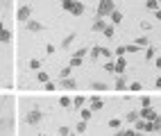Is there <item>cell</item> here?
<instances>
[{
    "mask_svg": "<svg viewBox=\"0 0 161 136\" xmlns=\"http://www.w3.org/2000/svg\"><path fill=\"white\" fill-rule=\"evenodd\" d=\"M114 12H116V3H111V0H100V3H98V9H95V18L111 16Z\"/></svg>",
    "mask_w": 161,
    "mask_h": 136,
    "instance_id": "obj_1",
    "label": "cell"
},
{
    "mask_svg": "<svg viewBox=\"0 0 161 136\" xmlns=\"http://www.w3.org/2000/svg\"><path fill=\"white\" fill-rule=\"evenodd\" d=\"M46 118V113L41 111V109H32V111H27V116H25V122L27 125H39L41 120Z\"/></svg>",
    "mask_w": 161,
    "mask_h": 136,
    "instance_id": "obj_2",
    "label": "cell"
},
{
    "mask_svg": "<svg viewBox=\"0 0 161 136\" xmlns=\"http://www.w3.org/2000/svg\"><path fill=\"white\" fill-rule=\"evenodd\" d=\"M30 14H32V7H30V5H20L18 12H16V18L20 20V23H27V20H30Z\"/></svg>",
    "mask_w": 161,
    "mask_h": 136,
    "instance_id": "obj_3",
    "label": "cell"
},
{
    "mask_svg": "<svg viewBox=\"0 0 161 136\" xmlns=\"http://www.w3.org/2000/svg\"><path fill=\"white\" fill-rule=\"evenodd\" d=\"M159 113L152 109V107H143V109H138V118H147V120H157Z\"/></svg>",
    "mask_w": 161,
    "mask_h": 136,
    "instance_id": "obj_4",
    "label": "cell"
},
{
    "mask_svg": "<svg viewBox=\"0 0 161 136\" xmlns=\"http://www.w3.org/2000/svg\"><path fill=\"white\" fill-rule=\"evenodd\" d=\"M89 100H91V107H89L91 111H100V109L104 107V100L98 98V95H93V98H89Z\"/></svg>",
    "mask_w": 161,
    "mask_h": 136,
    "instance_id": "obj_5",
    "label": "cell"
},
{
    "mask_svg": "<svg viewBox=\"0 0 161 136\" xmlns=\"http://www.w3.org/2000/svg\"><path fill=\"white\" fill-rule=\"evenodd\" d=\"M125 66H127V61H125V59H118L116 64H114V73H116V75H123V73H125Z\"/></svg>",
    "mask_w": 161,
    "mask_h": 136,
    "instance_id": "obj_6",
    "label": "cell"
},
{
    "mask_svg": "<svg viewBox=\"0 0 161 136\" xmlns=\"http://www.w3.org/2000/svg\"><path fill=\"white\" fill-rule=\"evenodd\" d=\"M70 14H75V16H82V14H84V3H73V7H70Z\"/></svg>",
    "mask_w": 161,
    "mask_h": 136,
    "instance_id": "obj_7",
    "label": "cell"
},
{
    "mask_svg": "<svg viewBox=\"0 0 161 136\" xmlns=\"http://www.w3.org/2000/svg\"><path fill=\"white\" fill-rule=\"evenodd\" d=\"M27 30H30V32H41L43 25H41L39 20H27Z\"/></svg>",
    "mask_w": 161,
    "mask_h": 136,
    "instance_id": "obj_8",
    "label": "cell"
},
{
    "mask_svg": "<svg viewBox=\"0 0 161 136\" xmlns=\"http://www.w3.org/2000/svg\"><path fill=\"white\" fill-rule=\"evenodd\" d=\"M116 91H127V79L123 75H118V79H116Z\"/></svg>",
    "mask_w": 161,
    "mask_h": 136,
    "instance_id": "obj_9",
    "label": "cell"
},
{
    "mask_svg": "<svg viewBox=\"0 0 161 136\" xmlns=\"http://www.w3.org/2000/svg\"><path fill=\"white\" fill-rule=\"evenodd\" d=\"M12 41H14V34L9 32V30H5V32L0 34V43H12Z\"/></svg>",
    "mask_w": 161,
    "mask_h": 136,
    "instance_id": "obj_10",
    "label": "cell"
},
{
    "mask_svg": "<svg viewBox=\"0 0 161 136\" xmlns=\"http://www.w3.org/2000/svg\"><path fill=\"white\" fill-rule=\"evenodd\" d=\"M104 27H107V23H104V20L102 18H98V20H95V23H93V32H104Z\"/></svg>",
    "mask_w": 161,
    "mask_h": 136,
    "instance_id": "obj_11",
    "label": "cell"
},
{
    "mask_svg": "<svg viewBox=\"0 0 161 136\" xmlns=\"http://www.w3.org/2000/svg\"><path fill=\"white\" fill-rule=\"evenodd\" d=\"M84 102H86V98H84V95H75V98H73V107H75V109H82Z\"/></svg>",
    "mask_w": 161,
    "mask_h": 136,
    "instance_id": "obj_12",
    "label": "cell"
},
{
    "mask_svg": "<svg viewBox=\"0 0 161 136\" xmlns=\"http://www.w3.org/2000/svg\"><path fill=\"white\" fill-rule=\"evenodd\" d=\"M61 86L64 89H77V82L70 79V77H66V79H61Z\"/></svg>",
    "mask_w": 161,
    "mask_h": 136,
    "instance_id": "obj_13",
    "label": "cell"
},
{
    "mask_svg": "<svg viewBox=\"0 0 161 136\" xmlns=\"http://www.w3.org/2000/svg\"><path fill=\"white\" fill-rule=\"evenodd\" d=\"M120 20H123V12H120V9H116V12L111 14V23L114 25H120Z\"/></svg>",
    "mask_w": 161,
    "mask_h": 136,
    "instance_id": "obj_14",
    "label": "cell"
},
{
    "mask_svg": "<svg viewBox=\"0 0 161 136\" xmlns=\"http://www.w3.org/2000/svg\"><path fill=\"white\" fill-rule=\"evenodd\" d=\"M75 39H77V34H75V32H70V34H68L66 39H64V41H61V48H68V46L73 43V41H75Z\"/></svg>",
    "mask_w": 161,
    "mask_h": 136,
    "instance_id": "obj_15",
    "label": "cell"
},
{
    "mask_svg": "<svg viewBox=\"0 0 161 136\" xmlns=\"http://www.w3.org/2000/svg\"><path fill=\"white\" fill-rule=\"evenodd\" d=\"M59 104H61L64 109H68V107H73V98H68V95H61V98H59Z\"/></svg>",
    "mask_w": 161,
    "mask_h": 136,
    "instance_id": "obj_16",
    "label": "cell"
},
{
    "mask_svg": "<svg viewBox=\"0 0 161 136\" xmlns=\"http://www.w3.org/2000/svg\"><path fill=\"white\" fill-rule=\"evenodd\" d=\"M86 52H89V48H77V50L73 52V57H77V59H84V57H86Z\"/></svg>",
    "mask_w": 161,
    "mask_h": 136,
    "instance_id": "obj_17",
    "label": "cell"
},
{
    "mask_svg": "<svg viewBox=\"0 0 161 136\" xmlns=\"http://www.w3.org/2000/svg\"><path fill=\"white\" fill-rule=\"evenodd\" d=\"M134 46H138V48H143V46H150V39H147V36H138V39L134 41Z\"/></svg>",
    "mask_w": 161,
    "mask_h": 136,
    "instance_id": "obj_18",
    "label": "cell"
},
{
    "mask_svg": "<svg viewBox=\"0 0 161 136\" xmlns=\"http://www.w3.org/2000/svg\"><path fill=\"white\" fill-rule=\"evenodd\" d=\"M102 34H104L107 39H114V34H116V27H114V25H107V27H104V32H102Z\"/></svg>",
    "mask_w": 161,
    "mask_h": 136,
    "instance_id": "obj_19",
    "label": "cell"
},
{
    "mask_svg": "<svg viewBox=\"0 0 161 136\" xmlns=\"http://www.w3.org/2000/svg\"><path fill=\"white\" fill-rule=\"evenodd\" d=\"M145 7L150 9V12H159V3H157V0H147Z\"/></svg>",
    "mask_w": 161,
    "mask_h": 136,
    "instance_id": "obj_20",
    "label": "cell"
},
{
    "mask_svg": "<svg viewBox=\"0 0 161 136\" xmlns=\"http://www.w3.org/2000/svg\"><path fill=\"white\" fill-rule=\"evenodd\" d=\"M36 79L43 82V84H48V82H50V75H48V73H36Z\"/></svg>",
    "mask_w": 161,
    "mask_h": 136,
    "instance_id": "obj_21",
    "label": "cell"
},
{
    "mask_svg": "<svg viewBox=\"0 0 161 136\" xmlns=\"http://www.w3.org/2000/svg\"><path fill=\"white\" fill-rule=\"evenodd\" d=\"M120 125H123L120 118H111V120H109V127H114V129H120Z\"/></svg>",
    "mask_w": 161,
    "mask_h": 136,
    "instance_id": "obj_22",
    "label": "cell"
},
{
    "mask_svg": "<svg viewBox=\"0 0 161 136\" xmlns=\"http://www.w3.org/2000/svg\"><path fill=\"white\" fill-rule=\"evenodd\" d=\"M145 127H147V122H145V120H136L134 132H145Z\"/></svg>",
    "mask_w": 161,
    "mask_h": 136,
    "instance_id": "obj_23",
    "label": "cell"
},
{
    "mask_svg": "<svg viewBox=\"0 0 161 136\" xmlns=\"http://www.w3.org/2000/svg\"><path fill=\"white\" fill-rule=\"evenodd\" d=\"M125 120H127V122H136V120H138V111H130Z\"/></svg>",
    "mask_w": 161,
    "mask_h": 136,
    "instance_id": "obj_24",
    "label": "cell"
},
{
    "mask_svg": "<svg viewBox=\"0 0 161 136\" xmlns=\"http://www.w3.org/2000/svg\"><path fill=\"white\" fill-rule=\"evenodd\" d=\"M125 55H127V50H125V46H118V48H116V57H118V59H123Z\"/></svg>",
    "mask_w": 161,
    "mask_h": 136,
    "instance_id": "obj_25",
    "label": "cell"
},
{
    "mask_svg": "<svg viewBox=\"0 0 161 136\" xmlns=\"http://www.w3.org/2000/svg\"><path fill=\"white\" fill-rule=\"evenodd\" d=\"M154 48H157V46H147V50H145V59H147V61L154 57Z\"/></svg>",
    "mask_w": 161,
    "mask_h": 136,
    "instance_id": "obj_26",
    "label": "cell"
},
{
    "mask_svg": "<svg viewBox=\"0 0 161 136\" xmlns=\"http://www.w3.org/2000/svg\"><path fill=\"white\" fill-rule=\"evenodd\" d=\"M80 111H82V120H84V122H86V120H91V109H84V107H82Z\"/></svg>",
    "mask_w": 161,
    "mask_h": 136,
    "instance_id": "obj_27",
    "label": "cell"
},
{
    "mask_svg": "<svg viewBox=\"0 0 161 136\" xmlns=\"http://www.w3.org/2000/svg\"><path fill=\"white\" fill-rule=\"evenodd\" d=\"M141 107H152V98H150V95H143V98H141Z\"/></svg>",
    "mask_w": 161,
    "mask_h": 136,
    "instance_id": "obj_28",
    "label": "cell"
},
{
    "mask_svg": "<svg viewBox=\"0 0 161 136\" xmlns=\"http://www.w3.org/2000/svg\"><path fill=\"white\" fill-rule=\"evenodd\" d=\"M127 91H134V93H138V91H141V84H138V82H132V84H127Z\"/></svg>",
    "mask_w": 161,
    "mask_h": 136,
    "instance_id": "obj_29",
    "label": "cell"
},
{
    "mask_svg": "<svg viewBox=\"0 0 161 136\" xmlns=\"http://www.w3.org/2000/svg\"><path fill=\"white\" fill-rule=\"evenodd\" d=\"M27 66H30L32 70H39V68H41V61H39V59H32V61H30Z\"/></svg>",
    "mask_w": 161,
    "mask_h": 136,
    "instance_id": "obj_30",
    "label": "cell"
},
{
    "mask_svg": "<svg viewBox=\"0 0 161 136\" xmlns=\"http://www.w3.org/2000/svg\"><path fill=\"white\" fill-rule=\"evenodd\" d=\"M75 129H77V134H84V132H86V122H84V120H80Z\"/></svg>",
    "mask_w": 161,
    "mask_h": 136,
    "instance_id": "obj_31",
    "label": "cell"
},
{
    "mask_svg": "<svg viewBox=\"0 0 161 136\" xmlns=\"http://www.w3.org/2000/svg\"><path fill=\"white\" fill-rule=\"evenodd\" d=\"M93 91H107V84H102V82H93Z\"/></svg>",
    "mask_w": 161,
    "mask_h": 136,
    "instance_id": "obj_32",
    "label": "cell"
},
{
    "mask_svg": "<svg viewBox=\"0 0 161 136\" xmlns=\"http://www.w3.org/2000/svg\"><path fill=\"white\" fill-rule=\"evenodd\" d=\"M91 57H93V59L100 57V46H93V48H91Z\"/></svg>",
    "mask_w": 161,
    "mask_h": 136,
    "instance_id": "obj_33",
    "label": "cell"
},
{
    "mask_svg": "<svg viewBox=\"0 0 161 136\" xmlns=\"http://www.w3.org/2000/svg\"><path fill=\"white\" fill-rule=\"evenodd\" d=\"M68 66H70V68H77V66H82V59H77V57H73Z\"/></svg>",
    "mask_w": 161,
    "mask_h": 136,
    "instance_id": "obj_34",
    "label": "cell"
},
{
    "mask_svg": "<svg viewBox=\"0 0 161 136\" xmlns=\"http://www.w3.org/2000/svg\"><path fill=\"white\" fill-rule=\"evenodd\" d=\"M70 7H73V0H64V3H61V9H68V12H70Z\"/></svg>",
    "mask_w": 161,
    "mask_h": 136,
    "instance_id": "obj_35",
    "label": "cell"
},
{
    "mask_svg": "<svg viewBox=\"0 0 161 136\" xmlns=\"http://www.w3.org/2000/svg\"><path fill=\"white\" fill-rule=\"evenodd\" d=\"M70 75V66H66V68H61V79H66Z\"/></svg>",
    "mask_w": 161,
    "mask_h": 136,
    "instance_id": "obj_36",
    "label": "cell"
},
{
    "mask_svg": "<svg viewBox=\"0 0 161 136\" xmlns=\"http://www.w3.org/2000/svg\"><path fill=\"white\" fill-rule=\"evenodd\" d=\"M59 136H70V129L68 127H59Z\"/></svg>",
    "mask_w": 161,
    "mask_h": 136,
    "instance_id": "obj_37",
    "label": "cell"
},
{
    "mask_svg": "<svg viewBox=\"0 0 161 136\" xmlns=\"http://www.w3.org/2000/svg\"><path fill=\"white\" fill-rule=\"evenodd\" d=\"M100 55H102V57H111V50H107V48H100Z\"/></svg>",
    "mask_w": 161,
    "mask_h": 136,
    "instance_id": "obj_38",
    "label": "cell"
},
{
    "mask_svg": "<svg viewBox=\"0 0 161 136\" xmlns=\"http://www.w3.org/2000/svg\"><path fill=\"white\" fill-rule=\"evenodd\" d=\"M55 89H57L55 82H48V84H46V91H55Z\"/></svg>",
    "mask_w": 161,
    "mask_h": 136,
    "instance_id": "obj_39",
    "label": "cell"
},
{
    "mask_svg": "<svg viewBox=\"0 0 161 136\" xmlns=\"http://www.w3.org/2000/svg\"><path fill=\"white\" fill-rule=\"evenodd\" d=\"M52 52H55V46L48 43V46H46V55H52Z\"/></svg>",
    "mask_w": 161,
    "mask_h": 136,
    "instance_id": "obj_40",
    "label": "cell"
},
{
    "mask_svg": "<svg viewBox=\"0 0 161 136\" xmlns=\"http://www.w3.org/2000/svg\"><path fill=\"white\" fill-rule=\"evenodd\" d=\"M125 50H127V52H136L138 46H134V43H132V46H125Z\"/></svg>",
    "mask_w": 161,
    "mask_h": 136,
    "instance_id": "obj_41",
    "label": "cell"
},
{
    "mask_svg": "<svg viewBox=\"0 0 161 136\" xmlns=\"http://www.w3.org/2000/svg\"><path fill=\"white\" fill-rule=\"evenodd\" d=\"M104 70L107 73H114V64H111V61H109V64H104Z\"/></svg>",
    "mask_w": 161,
    "mask_h": 136,
    "instance_id": "obj_42",
    "label": "cell"
},
{
    "mask_svg": "<svg viewBox=\"0 0 161 136\" xmlns=\"http://www.w3.org/2000/svg\"><path fill=\"white\" fill-rule=\"evenodd\" d=\"M127 136H143L141 132H134V129H127Z\"/></svg>",
    "mask_w": 161,
    "mask_h": 136,
    "instance_id": "obj_43",
    "label": "cell"
},
{
    "mask_svg": "<svg viewBox=\"0 0 161 136\" xmlns=\"http://www.w3.org/2000/svg\"><path fill=\"white\" fill-rule=\"evenodd\" d=\"M141 27L145 30V32H150V30H152V25H150V23H141Z\"/></svg>",
    "mask_w": 161,
    "mask_h": 136,
    "instance_id": "obj_44",
    "label": "cell"
},
{
    "mask_svg": "<svg viewBox=\"0 0 161 136\" xmlns=\"http://www.w3.org/2000/svg\"><path fill=\"white\" fill-rule=\"evenodd\" d=\"M116 136H127V129H118V132H116Z\"/></svg>",
    "mask_w": 161,
    "mask_h": 136,
    "instance_id": "obj_45",
    "label": "cell"
},
{
    "mask_svg": "<svg viewBox=\"0 0 161 136\" xmlns=\"http://www.w3.org/2000/svg\"><path fill=\"white\" fill-rule=\"evenodd\" d=\"M154 84H157V89H161V75H159V77L154 79Z\"/></svg>",
    "mask_w": 161,
    "mask_h": 136,
    "instance_id": "obj_46",
    "label": "cell"
},
{
    "mask_svg": "<svg viewBox=\"0 0 161 136\" xmlns=\"http://www.w3.org/2000/svg\"><path fill=\"white\" fill-rule=\"evenodd\" d=\"M154 66H157V68H159V70H161V57H159V59H157V61H154Z\"/></svg>",
    "mask_w": 161,
    "mask_h": 136,
    "instance_id": "obj_47",
    "label": "cell"
},
{
    "mask_svg": "<svg viewBox=\"0 0 161 136\" xmlns=\"http://www.w3.org/2000/svg\"><path fill=\"white\" fill-rule=\"evenodd\" d=\"M5 32V25H3V20H0V34H3Z\"/></svg>",
    "mask_w": 161,
    "mask_h": 136,
    "instance_id": "obj_48",
    "label": "cell"
},
{
    "mask_svg": "<svg viewBox=\"0 0 161 136\" xmlns=\"http://www.w3.org/2000/svg\"><path fill=\"white\" fill-rule=\"evenodd\" d=\"M157 18H159V20H161V9H159V12H157Z\"/></svg>",
    "mask_w": 161,
    "mask_h": 136,
    "instance_id": "obj_49",
    "label": "cell"
},
{
    "mask_svg": "<svg viewBox=\"0 0 161 136\" xmlns=\"http://www.w3.org/2000/svg\"><path fill=\"white\" fill-rule=\"evenodd\" d=\"M70 136H80V134H77V132H75V134H73V132H70Z\"/></svg>",
    "mask_w": 161,
    "mask_h": 136,
    "instance_id": "obj_50",
    "label": "cell"
},
{
    "mask_svg": "<svg viewBox=\"0 0 161 136\" xmlns=\"http://www.w3.org/2000/svg\"><path fill=\"white\" fill-rule=\"evenodd\" d=\"M41 136H48V134H41Z\"/></svg>",
    "mask_w": 161,
    "mask_h": 136,
    "instance_id": "obj_51",
    "label": "cell"
}]
</instances>
